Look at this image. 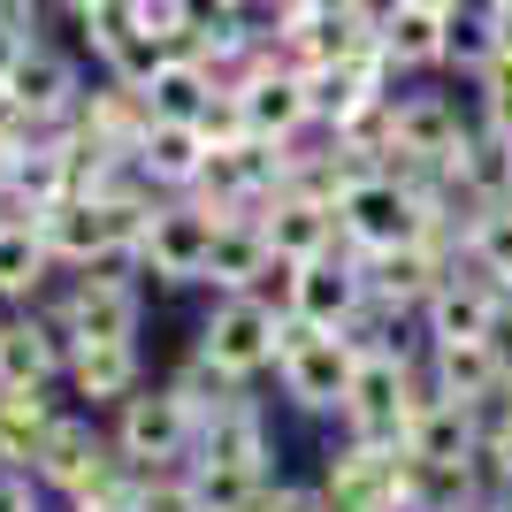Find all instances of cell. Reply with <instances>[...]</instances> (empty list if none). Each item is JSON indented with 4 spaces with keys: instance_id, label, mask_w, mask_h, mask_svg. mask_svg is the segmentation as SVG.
<instances>
[{
    "instance_id": "cell-1",
    "label": "cell",
    "mask_w": 512,
    "mask_h": 512,
    "mask_svg": "<svg viewBox=\"0 0 512 512\" xmlns=\"http://www.w3.org/2000/svg\"><path fill=\"white\" fill-rule=\"evenodd\" d=\"M337 222H344L352 245L383 253V245H413V237L428 230V207L406 192V184H390V176L375 169V176H352V192L337 199Z\"/></svg>"
},
{
    "instance_id": "cell-2",
    "label": "cell",
    "mask_w": 512,
    "mask_h": 512,
    "mask_svg": "<svg viewBox=\"0 0 512 512\" xmlns=\"http://www.w3.org/2000/svg\"><path fill=\"white\" fill-rule=\"evenodd\" d=\"M214 230H222V214H214V207H169V214H153V230H146L138 253L153 260V276L192 283V276H207Z\"/></svg>"
},
{
    "instance_id": "cell-3",
    "label": "cell",
    "mask_w": 512,
    "mask_h": 512,
    "mask_svg": "<svg viewBox=\"0 0 512 512\" xmlns=\"http://www.w3.org/2000/svg\"><path fill=\"white\" fill-rule=\"evenodd\" d=\"M352 375H360V344H344L337 329H314V337L283 360V383H291L299 406H344Z\"/></svg>"
},
{
    "instance_id": "cell-4",
    "label": "cell",
    "mask_w": 512,
    "mask_h": 512,
    "mask_svg": "<svg viewBox=\"0 0 512 512\" xmlns=\"http://www.w3.org/2000/svg\"><path fill=\"white\" fill-rule=\"evenodd\" d=\"M207 360L222 375H253L260 360H276V314L260 299H230L207 321Z\"/></svg>"
},
{
    "instance_id": "cell-5",
    "label": "cell",
    "mask_w": 512,
    "mask_h": 512,
    "mask_svg": "<svg viewBox=\"0 0 512 512\" xmlns=\"http://www.w3.org/2000/svg\"><path fill=\"white\" fill-rule=\"evenodd\" d=\"M383 46L398 69H428L451 62V8H413V0H390L383 8Z\"/></svg>"
},
{
    "instance_id": "cell-6",
    "label": "cell",
    "mask_w": 512,
    "mask_h": 512,
    "mask_svg": "<svg viewBox=\"0 0 512 512\" xmlns=\"http://www.w3.org/2000/svg\"><path fill=\"white\" fill-rule=\"evenodd\" d=\"M451 184H459L474 207L512 199V130H497V123L467 130V146H459V161H451Z\"/></svg>"
},
{
    "instance_id": "cell-7",
    "label": "cell",
    "mask_w": 512,
    "mask_h": 512,
    "mask_svg": "<svg viewBox=\"0 0 512 512\" xmlns=\"http://www.w3.org/2000/svg\"><path fill=\"white\" fill-rule=\"evenodd\" d=\"M62 329L77 344H100V337L130 344V329H138V299H130L115 276H85V283H77V299H69V314H62Z\"/></svg>"
},
{
    "instance_id": "cell-8",
    "label": "cell",
    "mask_w": 512,
    "mask_h": 512,
    "mask_svg": "<svg viewBox=\"0 0 512 512\" xmlns=\"http://www.w3.org/2000/svg\"><path fill=\"white\" fill-rule=\"evenodd\" d=\"M192 436V406L161 390V398H123V459H169Z\"/></svg>"
},
{
    "instance_id": "cell-9",
    "label": "cell",
    "mask_w": 512,
    "mask_h": 512,
    "mask_svg": "<svg viewBox=\"0 0 512 512\" xmlns=\"http://www.w3.org/2000/svg\"><path fill=\"white\" fill-rule=\"evenodd\" d=\"M497 314H505V283H444V291L428 299V321H436V344L497 337Z\"/></svg>"
},
{
    "instance_id": "cell-10",
    "label": "cell",
    "mask_w": 512,
    "mask_h": 512,
    "mask_svg": "<svg viewBox=\"0 0 512 512\" xmlns=\"http://www.w3.org/2000/svg\"><path fill=\"white\" fill-rule=\"evenodd\" d=\"M245 123L260 130V138H291V130L306 123V115H314V107H306V77L299 69H260V77H245Z\"/></svg>"
},
{
    "instance_id": "cell-11",
    "label": "cell",
    "mask_w": 512,
    "mask_h": 512,
    "mask_svg": "<svg viewBox=\"0 0 512 512\" xmlns=\"http://www.w3.org/2000/svg\"><path fill=\"white\" fill-rule=\"evenodd\" d=\"M207 138H199V123H184V115H153L146 138H138V169L161 176V184H192L199 169H207Z\"/></svg>"
},
{
    "instance_id": "cell-12",
    "label": "cell",
    "mask_w": 512,
    "mask_h": 512,
    "mask_svg": "<svg viewBox=\"0 0 512 512\" xmlns=\"http://www.w3.org/2000/svg\"><path fill=\"white\" fill-rule=\"evenodd\" d=\"M360 268H344V260H306L299 268V291H291V314L321 321V329H344V321L360 314Z\"/></svg>"
},
{
    "instance_id": "cell-13",
    "label": "cell",
    "mask_w": 512,
    "mask_h": 512,
    "mask_svg": "<svg viewBox=\"0 0 512 512\" xmlns=\"http://www.w3.org/2000/svg\"><path fill=\"white\" fill-rule=\"evenodd\" d=\"M337 230H344L337 207H329V199H306V192H283L276 214H268V245L291 253V260H321Z\"/></svg>"
},
{
    "instance_id": "cell-14",
    "label": "cell",
    "mask_w": 512,
    "mask_h": 512,
    "mask_svg": "<svg viewBox=\"0 0 512 512\" xmlns=\"http://www.w3.org/2000/svg\"><path fill=\"white\" fill-rule=\"evenodd\" d=\"M436 383H444V398H497L505 390V352H497V337H467V344H436Z\"/></svg>"
},
{
    "instance_id": "cell-15",
    "label": "cell",
    "mask_w": 512,
    "mask_h": 512,
    "mask_svg": "<svg viewBox=\"0 0 512 512\" xmlns=\"http://www.w3.org/2000/svg\"><path fill=\"white\" fill-rule=\"evenodd\" d=\"M0 85H8V100H16L23 115H39V123H54V115L77 100V77H69V62H54V54H39V46H31V54H23V62L0 77Z\"/></svg>"
},
{
    "instance_id": "cell-16",
    "label": "cell",
    "mask_w": 512,
    "mask_h": 512,
    "mask_svg": "<svg viewBox=\"0 0 512 512\" xmlns=\"http://www.w3.org/2000/svg\"><path fill=\"white\" fill-rule=\"evenodd\" d=\"M39 237H46V253H62V260H92V253H107L100 199L69 192V199H54V207H39Z\"/></svg>"
},
{
    "instance_id": "cell-17",
    "label": "cell",
    "mask_w": 512,
    "mask_h": 512,
    "mask_svg": "<svg viewBox=\"0 0 512 512\" xmlns=\"http://www.w3.org/2000/svg\"><path fill=\"white\" fill-rule=\"evenodd\" d=\"M398 146H413V153H428V161H459V146H467V130H459V107L451 100H398Z\"/></svg>"
},
{
    "instance_id": "cell-18",
    "label": "cell",
    "mask_w": 512,
    "mask_h": 512,
    "mask_svg": "<svg viewBox=\"0 0 512 512\" xmlns=\"http://www.w3.org/2000/svg\"><path fill=\"white\" fill-rule=\"evenodd\" d=\"M54 352H62L54 329H39V321H8V329H0V390L46 383V375H54Z\"/></svg>"
},
{
    "instance_id": "cell-19",
    "label": "cell",
    "mask_w": 512,
    "mask_h": 512,
    "mask_svg": "<svg viewBox=\"0 0 512 512\" xmlns=\"http://www.w3.org/2000/svg\"><path fill=\"white\" fill-rule=\"evenodd\" d=\"M146 100H153V115H184V123H199V107L214 100V69L192 62V54H169V62L146 77Z\"/></svg>"
},
{
    "instance_id": "cell-20",
    "label": "cell",
    "mask_w": 512,
    "mask_h": 512,
    "mask_svg": "<svg viewBox=\"0 0 512 512\" xmlns=\"http://www.w3.org/2000/svg\"><path fill=\"white\" fill-rule=\"evenodd\" d=\"M268 260H276L268 230H245V222H222V230H214V253H207V276H214V283H230V291H245L253 276H268Z\"/></svg>"
},
{
    "instance_id": "cell-21",
    "label": "cell",
    "mask_w": 512,
    "mask_h": 512,
    "mask_svg": "<svg viewBox=\"0 0 512 512\" xmlns=\"http://www.w3.org/2000/svg\"><path fill=\"white\" fill-rule=\"evenodd\" d=\"M46 436H54V413H46L39 383L31 390H0V459H39Z\"/></svg>"
},
{
    "instance_id": "cell-22",
    "label": "cell",
    "mask_w": 512,
    "mask_h": 512,
    "mask_svg": "<svg viewBox=\"0 0 512 512\" xmlns=\"http://www.w3.org/2000/svg\"><path fill=\"white\" fill-rule=\"evenodd\" d=\"M46 237H39V214L31 222H0V299H23V291H39L46 276Z\"/></svg>"
},
{
    "instance_id": "cell-23",
    "label": "cell",
    "mask_w": 512,
    "mask_h": 512,
    "mask_svg": "<svg viewBox=\"0 0 512 512\" xmlns=\"http://www.w3.org/2000/svg\"><path fill=\"white\" fill-rule=\"evenodd\" d=\"M77 390L85 398H130L138 390V360H130V344H115V337H100V344H77Z\"/></svg>"
},
{
    "instance_id": "cell-24",
    "label": "cell",
    "mask_w": 512,
    "mask_h": 512,
    "mask_svg": "<svg viewBox=\"0 0 512 512\" xmlns=\"http://www.w3.org/2000/svg\"><path fill=\"white\" fill-rule=\"evenodd\" d=\"M199 451H207V467H260L268 451H260V421L245 406H222L207 413V436H199Z\"/></svg>"
},
{
    "instance_id": "cell-25",
    "label": "cell",
    "mask_w": 512,
    "mask_h": 512,
    "mask_svg": "<svg viewBox=\"0 0 512 512\" xmlns=\"http://www.w3.org/2000/svg\"><path fill=\"white\" fill-rule=\"evenodd\" d=\"M467 253H474V268H482V276H497V283L512 276V199H497V207L474 214Z\"/></svg>"
},
{
    "instance_id": "cell-26",
    "label": "cell",
    "mask_w": 512,
    "mask_h": 512,
    "mask_svg": "<svg viewBox=\"0 0 512 512\" xmlns=\"http://www.w3.org/2000/svg\"><path fill=\"white\" fill-rule=\"evenodd\" d=\"M92 451H100V444H92V428H77V421H54V436H46V451H39V474L69 490V482H77V467H85Z\"/></svg>"
},
{
    "instance_id": "cell-27",
    "label": "cell",
    "mask_w": 512,
    "mask_h": 512,
    "mask_svg": "<svg viewBox=\"0 0 512 512\" xmlns=\"http://www.w3.org/2000/svg\"><path fill=\"white\" fill-rule=\"evenodd\" d=\"M130 512H207V505H199V482L192 490H184V482H153V490H138Z\"/></svg>"
},
{
    "instance_id": "cell-28",
    "label": "cell",
    "mask_w": 512,
    "mask_h": 512,
    "mask_svg": "<svg viewBox=\"0 0 512 512\" xmlns=\"http://www.w3.org/2000/svg\"><path fill=\"white\" fill-rule=\"evenodd\" d=\"M268 512H329V497H314V490H268Z\"/></svg>"
},
{
    "instance_id": "cell-29",
    "label": "cell",
    "mask_w": 512,
    "mask_h": 512,
    "mask_svg": "<svg viewBox=\"0 0 512 512\" xmlns=\"http://www.w3.org/2000/svg\"><path fill=\"white\" fill-rule=\"evenodd\" d=\"M0 512H31V490H23V482H8V474H0Z\"/></svg>"
},
{
    "instance_id": "cell-30",
    "label": "cell",
    "mask_w": 512,
    "mask_h": 512,
    "mask_svg": "<svg viewBox=\"0 0 512 512\" xmlns=\"http://www.w3.org/2000/svg\"><path fill=\"white\" fill-rule=\"evenodd\" d=\"M8 176H16V146H0V184H8Z\"/></svg>"
},
{
    "instance_id": "cell-31",
    "label": "cell",
    "mask_w": 512,
    "mask_h": 512,
    "mask_svg": "<svg viewBox=\"0 0 512 512\" xmlns=\"http://www.w3.org/2000/svg\"><path fill=\"white\" fill-rule=\"evenodd\" d=\"M413 8H451V0H413Z\"/></svg>"
},
{
    "instance_id": "cell-32",
    "label": "cell",
    "mask_w": 512,
    "mask_h": 512,
    "mask_svg": "<svg viewBox=\"0 0 512 512\" xmlns=\"http://www.w3.org/2000/svg\"><path fill=\"white\" fill-rule=\"evenodd\" d=\"M505 306H512V276H505Z\"/></svg>"
},
{
    "instance_id": "cell-33",
    "label": "cell",
    "mask_w": 512,
    "mask_h": 512,
    "mask_svg": "<svg viewBox=\"0 0 512 512\" xmlns=\"http://www.w3.org/2000/svg\"><path fill=\"white\" fill-rule=\"evenodd\" d=\"M505 390H512V360H505Z\"/></svg>"
}]
</instances>
